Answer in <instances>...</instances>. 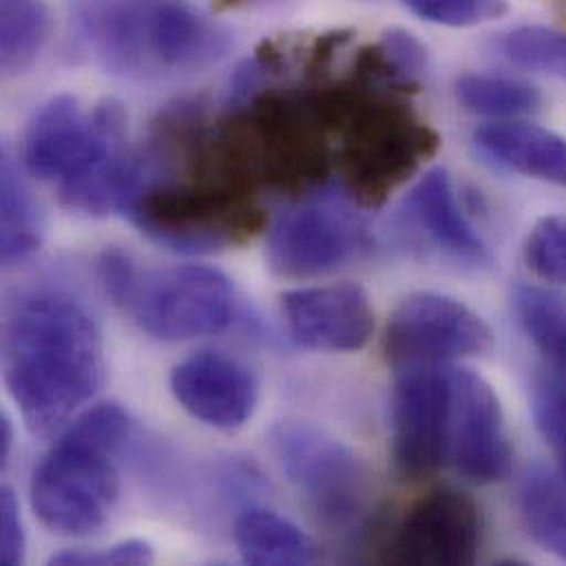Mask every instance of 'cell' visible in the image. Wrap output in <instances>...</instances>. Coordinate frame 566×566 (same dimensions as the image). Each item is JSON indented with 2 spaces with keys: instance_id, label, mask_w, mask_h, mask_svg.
<instances>
[{
  "instance_id": "obj_12",
  "label": "cell",
  "mask_w": 566,
  "mask_h": 566,
  "mask_svg": "<svg viewBox=\"0 0 566 566\" xmlns=\"http://www.w3.org/2000/svg\"><path fill=\"white\" fill-rule=\"evenodd\" d=\"M452 377L450 454L459 472L481 485L510 474L512 446L494 388L472 370Z\"/></svg>"
},
{
  "instance_id": "obj_7",
  "label": "cell",
  "mask_w": 566,
  "mask_h": 566,
  "mask_svg": "<svg viewBox=\"0 0 566 566\" xmlns=\"http://www.w3.org/2000/svg\"><path fill=\"white\" fill-rule=\"evenodd\" d=\"M124 212L153 241L188 254L226 248L250 230L254 214L239 195L221 186L155 184L144 175Z\"/></svg>"
},
{
  "instance_id": "obj_14",
  "label": "cell",
  "mask_w": 566,
  "mask_h": 566,
  "mask_svg": "<svg viewBox=\"0 0 566 566\" xmlns=\"http://www.w3.org/2000/svg\"><path fill=\"white\" fill-rule=\"evenodd\" d=\"M289 335L311 350H359L373 335L368 293L355 283L319 284L283 295Z\"/></svg>"
},
{
  "instance_id": "obj_17",
  "label": "cell",
  "mask_w": 566,
  "mask_h": 566,
  "mask_svg": "<svg viewBox=\"0 0 566 566\" xmlns=\"http://www.w3.org/2000/svg\"><path fill=\"white\" fill-rule=\"evenodd\" d=\"M474 144L494 164L566 188V137L527 122H496L474 133Z\"/></svg>"
},
{
  "instance_id": "obj_26",
  "label": "cell",
  "mask_w": 566,
  "mask_h": 566,
  "mask_svg": "<svg viewBox=\"0 0 566 566\" xmlns=\"http://www.w3.org/2000/svg\"><path fill=\"white\" fill-rule=\"evenodd\" d=\"M419 18L446 27H474L507 11V0H403Z\"/></svg>"
},
{
  "instance_id": "obj_6",
  "label": "cell",
  "mask_w": 566,
  "mask_h": 566,
  "mask_svg": "<svg viewBox=\"0 0 566 566\" xmlns=\"http://www.w3.org/2000/svg\"><path fill=\"white\" fill-rule=\"evenodd\" d=\"M270 441L286 481L322 523L348 527L361 516L368 474L348 446L306 421L279 423Z\"/></svg>"
},
{
  "instance_id": "obj_2",
  "label": "cell",
  "mask_w": 566,
  "mask_h": 566,
  "mask_svg": "<svg viewBox=\"0 0 566 566\" xmlns=\"http://www.w3.org/2000/svg\"><path fill=\"white\" fill-rule=\"evenodd\" d=\"M24 168L57 184L71 210L106 214L126 208L139 181V161L126 148V117L104 102L86 113L71 95L49 99L29 122Z\"/></svg>"
},
{
  "instance_id": "obj_22",
  "label": "cell",
  "mask_w": 566,
  "mask_h": 566,
  "mask_svg": "<svg viewBox=\"0 0 566 566\" xmlns=\"http://www.w3.org/2000/svg\"><path fill=\"white\" fill-rule=\"evenodd\" d=\"M51 29L42 0H0V64L4 73L29 69L40 55Z\"/></svg>"
},
{
  "instance_id": "obj_8",
  "label": "cell",
  "mask_w": 566,
  "mask_h": 566,
  "mask_svg": "<svg viewBox=\"0 0 566 566\" xmlns=\"http://www.w3.org/2000/svg\"><path fill=\"white\" fill-rule=\"evenodd\" d=\"M492 344V331L476 311L432 291L408 295L390 315L384 337L388 361L408 373L483 355Z\"/></svg>"
},
{
  "instance_id": "obj_28",
  "label": "cell",
  "mask_w": 566,
  "mask_h": 566,
  "mask_svg": "<svg viewBox=\"0 0 566 566\" xmlns=\"http://www.w3.org/2000/svg\"><path fill=\"white\" fill-rule=\"evenodd\" d=\"M153 547L144 541H128L102 552H64L53 558V565H148Z\"/></svg>"
},
{
  "instance_id": "obj_13",
  "label": "cell",
  "mask_w": 566,
  "mask_h": 566,
  "mask_svg": "<svg viewBox=\"0 0 566 566\" xmlns=\"http://www.w3.org/2000/svg\"><path fill=\"white\" fill-rule=\"evenodd\" d=\"M479 505L463 492L439 490L403 521L390 558L399 565H472L481 549Z\"/></svg>"
},
{
  "instance_id": "obj_10",
  "label": "cell",
  "mask_w": 566,
  "mask_h": 566,
  "mask_svg": "<svg viewBox=\"0 0 566 566\" xmlns=\"http://www.w3.org/2000/svg\"><path fill=\"white\" fill-rule=\"evenodd\" d=\"M432 144L428 128L397 106L377 104L359 111L342 148L353 192L373 201L401 181L430 153Z\"/></svg>"
},
{
  "instance_id": "obj_21",
  "label": "cell",
  "mask_w": 566,
  "mask_h": 566,
  "mask_svg": "<svg viewBox=\"0 0 566 566\" xmlns=\"http://www.w3.org/2000/svg\"><path fill=\"white\" fill-rule=\"evenodd\" d=\"M521 516L545 552L566 560V479L532 470L521 488Z\"/></svg>"
},
{
  "instance_id": "obj_25",
  "label": "cell",
  "mask_w": 566,
  "mask_h": 566,
  "mask_svg": "<svg viewBox=\"0 0 566 566\" xmlns=\"http://www.w3.org/2000/svg\"><path fill=\"white\" fill-rule=\"evenodd\" d=\"M525 259L538 279L566 284V217H547L532 230Z\"/></svg>"
},
{
  "instance_id": "obj_23",
  "label": "cell",
  "mask_w": 566,
  "mask_h": 566,
  "mask_svg": "<svg viewBox=\"0 0 566 566\" xmlns=\"http://www.w3.org/2000/svg\"><path fill=\"white\" fill-rule=\"evenodd\" d=\"M457 97L459 102L479 115L485 117H518L538 111L541 93L527 82L503 77V75H485V73H468L457 80Z\"/></svg>"
},
{
  "instance_id": "obj_20",
  "label": "cell",
  "mask_w": 566,
  "mask_h": 566,
  "mask_svg": "<svg viewBox=\"0 0 566 566\" xmlns=\"http://www.w3.org/2000/svg\"><path fill=\"white\" fill-rule=\"evenodd\" d=\"M42 243L40 210L9 155L2 157L0 177V256L15 263L31 256Z\"/></svg>"
},
{
  "instance_id": "obj_30",
  "label": "cell",
  "mask_w": 566,
  "mask_h": 566,
  "mask_svg": "<svg viewBox=\"0 0 566 566\" xmlns=\"http://www.w3.org/2000/svg\"><path fill=\"white\" fill-rule=\"evenodd\" d=\"M384 53L388 60V66L392 69L395 77H401L406 82H410L415 75L423 73L426 66V51L421 49V44L410 35V33H388L386 44H384Z\"/></svg>"
},
{
  "instance_id": "obj_16",
  "label": "cell",
  "mask_w": 566,
  "mask_h": 566,
  "mask_svg": "<svg viewBox=\"0 0 566 566\" xmlns=\"http://www.w3.org/2000/svg\"><path fill=\"white\" fill-rule=\"evenodd\" d=\"M403 226L441 256L461 265L483 268L490 252L463 214L450 175L443 168L426 172L401 203Z\"/></svg>"
},
{
  "instance_id": "obj_29",
  "label": "cell",
  "mask_w": 566,
  "mask_h": 566,
  "mask_svg": "<svg viewBox=\"0 0 566 566\" xmlns=\"http://www.w3.org/2000/svg\"><path fill=\"white\" fill-rule=\"evenodd\" d=\"M24 556V532L20 521V507L9 488L0 496V563L18 565Z\"/></svg>"
},
{
  "instance_id": "obj_27",
  "label": "cell",
  "mask_w": 566,
  "mask_h": 566,
  "mask_svg": "<svg viewBox=\"0 0 566 566\" xmlns=\"http://www.w3.org/2000/svg\"><path fill=\"white\" fill-rule=\"evenodd\" d=\"M534 412L538 419V428L545 434L549 448L554 450L558 465L566 479V399L538 386Z\"/></svg>"
},
{
  "instance_id": "obj_24",
  "label": "cell",
  "mask_w": 566,
  "mask_h": 566,
  "mask_svg": "<svg viewBox=\"0 0 566 566\" xmlns=\"http://www.w3.org/2000/svg\"><path fill=\"white\" fill-rule=\"evenodd\" d=\"M496 46L501 55L516 66L566 80L565 31L541 24H525L503 33Z\"/></svg>"
},
{
  "instance_id": "obj_11",
  "label": "cell",
  "mask_w": 566,
  "mask_h": 566,
  "mask_svg": "<svg viewBox=\"0 0 566 566\" xmlns=\"http://www.w3.org/2000/svg\"><path fill=\"white\" fill-rule=\"evenodd\" d=\"M452 377L434 368L410 370L399 381L390 408L392 457L401 474L423 479L450 452Z\"/></svg>"
},
{
  "instance_id": "obj_5",
  "label": "cell",
  "mask_w": 566,
  "mask_h": 566,
  "mask_svg": "<svg viewBox=\"0 0 566 566\" xmlns=\"http://www.w3.org/2000/svg\"><path fill=\"white\" fill-rule=\"evenodd\" d=\"M102 281L117 304L159 339H192L232 326L239 295L232 281L206 265H177L139 274L122 252H106Z\"/></svg>"
},
{
  "instance_id": "obj_4",
  "label": "cell",
  "mask_w": 566,
  "mask_h": 566,
  "mask_svg": "<svg viewBox=\"0 0 566 566\" xmlns=\"http://www.w3.org/2000/svg\"><path fill=\"white\" fill-rule=\"evenodd\" d=\"M130 421L117 403L84 412L40 461L31 479L35 516L53 534L91 536L119 496L117 454Z\"/></svg>"
},
{
  "instance_id": "obj_15",
  "label": "cell",
  "mask_w": 566,
  "mask_h": 566,
  "mask_svg": "<svg viewBox=\"0 0 566 566\" xmlns=\"http://www.w3.org/2000/svg\"><path fill=\"white\" fill-rule=\"evenodd\" d=\"M170 386L177 401L199 421L219 428H241L256 408L254 375L223 353H199L175 366Z\"/></svg>"
},
{
  "instance_id": "obj_19",
  "label": "cell",
  "mask_w": 566,
  "mask_h": 566,
  "mask_svg": "<svg viewBox=\"0 0 566 566\" xmlns=\"http://www.w3.org/2000/svg\"><path fill=\"white\" fill-rule=\"evenodd\" d=\"M234 543L248 565L295 566L315 560L313 541L300 527L268 510H250L239 516Z\"/></svg>"
},
{
  "instance_id": "obj_1",
  "label": "cell",
  "mask_w": 566,
  "mask_h": 566,
  "mask_svg": "<svg viewBox=\"0 0 566 566\" xmlns=\"http://www.w3.org/2000/svg\"><path fill=\"white\" fill-rule=\"evenodd\" d=\"M9 395L33 432H49L102 386V335L86 306L62 291L24 295L2 331Z\"/></svg>"
},
{
  "instance_id": "obj_31",
  "label": "cell",
  "mask_w": 566,
  "mask_h": 566,
  "mask_svg": "<svg viewBox=\"0 0 566 566\" xmlns=\"http://www.w3.org/2000/svg\"><path fill=\"white\" fill-rule=\"evenodd\" d=\"M0 454H2V461H7L9 452H11V443H13V432H11V421L7 415H2V421H0Z\"/></svg>"
},
{
  "instance_id": "obj_3",
  "label": "cell",
  "mask_w": 566,
  "mask_h": 566,
  "mask_svg": "<svg viewBox=\"0 0 566 566\" xmlns=\"http://www.w3.org/2000/svg\"><path fill=\"white\" fill-rule=\"evenodd\" d=\"M82 29L99 62L128 77L208 69L232 42L228 29L190 0H91Z\"/></svg>"
},
{
  "instance_id": "obj_9",
  "label": "cell",
  "mask_w": 566,
  "mask_h": 566,
  "mask_svg": "<svg viewBox=\"0 0 566 566\" xmlns=\"http://www.w3.org/2000/svg\"><path fill=\"white\" fill-rule=\"evenodd\" d=\"M366 230L344 195H317L281 212L268 237V263L284 279H311L348 263Z\"/></svg>"
},
{
  "instance_id": "obj_18",
  "label": "cell",
  "mask_w": 566,
  "mask_h": 566,
  "mask_svg": "<svg viewBox=\"0 0 566 566\" xmlns=\"http://www.w3.org/2000/svg\"><path fill=\"white\" fill-rule=\"evenodd\" d=\"M518 319L545 359V377L538 386L566 399V297L534 284L514 291Z\"/></svg>"
}]
</instances>
